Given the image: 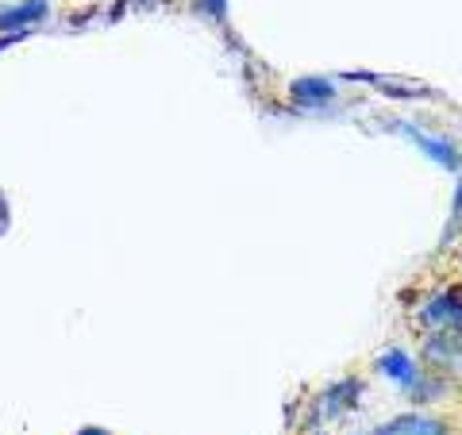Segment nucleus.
<instances>
[{
  "label": "nucleus",
  "instance_id": "nucleus-1",
  "mask_svg": "<svg viewBox=\"0 0 462 435\" xmlns=\"http://www.w3.org/2000/svg\"><path fill=\"white\" fill-rule=\"evenodd\" d=\"M412 328L420 336H431V331H462V285L443 282L431 293H424L412 309Z\"/></svg>",
  "mask_w": 462,
  "mask_h": 435
},
{
  "label": "nucleus",
  "instance_id": "nucleus-2",
  "mask_svg": "<svg viewBox=\"0 0 462 435\" xmlns=\"http://www.w3.org/2000/svg\"><path fill=\"white\" fill-rule=\"evenodd\" d=\"M389 132H397L401 139H409L436 170L451 173V178H458V173H462V147L455 143V135L431 132V127L420 124V120H393V124H389Z\"/></svg>",
  "mask_w": 462,
  "mask_h": 435
},
{
  "label": "nucleus",
  "instance_id": "nucleus-3",
  "mask_svg": "<svg viewBox=\"0 0 462 435\" xmlns=\"http://www.w3.org/2000/svg\"><path fill=\"white\" fill-rule=\"evenodd\" d=\"M358 435H458V420L439 409H404Z\"/></svg>",
  "mask_w": 462,
  "mask_h": 435
},
{
  "label": "nucleus",
  "instance_id": "nucleus-4",
  "mask_svg": "<svg viewBox=\"0 0 462 435\" xmlns=\"http://www.w3.org/2000/svg\"><path fill=\"white\" fill-rule=\"evenodd\" d=\"M363 389L366 382L358 378V374H346V378H336L320 389V397H316V424H331V420H343L358 412V404H363Z\"/></svg>",
  "mask_w": 462,
  "mask_h": 435
},
{
  "label": "nucleus",
  "instance_id": "nucleus-5",
  "mask_svg": "<svg viewBox=\"0 0 462 435\" xmlns=\"http://www.w3.org/2000/svg\"><path fill=\"white\" fill-rule=\"evenodd\" d=\"M420 362L462 389V331H431V336H420Z\"/></svg>",
  "mask_w": 462,
  "mask_h": 435
},
{
  "label": "nucleus",
  "instance_id": "nucleus-6",
  "mask_svg": "<svg viewBox=\"0 0 462 435\" xmlns=\"http://www.w3.org/2000/svg\"><path fill=\"white\" fill-rule=\"evenodd\" d=\"M420 370H424L420 355H412L409 347H401V343L385 347V351L374 358V374H378V378H385L389 385H397L401 393H404V389H409L416 378H420Z\"/></svg>",
  "mask_w": 462,
  "mask_h": 435
},
{
  "label": "nucleus",
  "instance_id": "nucleus-7",
  "mask_svg": "<svg viewBox=\"0 0 462 435\" xmlns=\"http://www.w3.org/2000/svg\"><path fill=\"white\" fill-rule=\"evenodd\" d=\"M289 100L305 112H324L339 100V89H336V78H324V74H305L289 85Z\"/></svg>",
  "mask_w": 462,
  "mask_h": 435
},
{
  "label": "nucleus",
  "instance_id": "nucleus-8",
  "mask_svg": "<svg viewBox=\"0 0 462 435\" xmlns=\"http://www.w3.org/2000/svg\"><path fill=\"white\" fill-rule=\"evenodd\" d=\"M451 397H458V385L451 378H443L436 370H420V378H416L409 389H404V401L412 404V409H439Z\"/></svg>",
  "mask_w": 462,
  "mask_h": 435
},
{
  "label": "nucleus",
  "instance_id": "nucleus-9",
  "mask_svg": "<svg viewBox=\"0 0 462 435\" xmlns=\"http://www.w3.org/2000/svg\"><path fill=\"white\" fill-rule=\"evenodd\" d=\"M358 81H370L374 89H382L389 100H436V93L424 89L420 81H397V78H382V74H358Z\"/></svg>",
  "mask_w": 462,
  "mask_h": 435
},
{
  "label": "nucleus",
  "instance_id": "nucleus-10",
  "mask_svg": "<svg viewBox=\"0 0 462 435\" xmlns=\"http://www.w3.org/2000/svg\"><path fill=\"white\" fill-rule=\"evenodd\" d=\"M462 236V173L451 185V212H447V227H443V239H439V251H455V243Z\"/></svg>",
  "mask_w": 462,
  "mask_h": 435
},
{
  "label": "nucleus",
  "instance_id": "nucleus-11",
  "mask_svg": "<svg viewBox=\"0 0 462 435\" xmlns=\"http://www.w3.org/2000/svg\"><path fill=\"white\" fill-rule=\"evenodd\" d=\"M42 8H47L42 0H27V8H16V12H8V16H0V23H5V27H12V23H27V20H35Z\"/></svg>",
  "mask_w": 462,
  "mask_h": 435
},
{
  "label": "nucleus",
  "instance_id": "nucleus-12",
  "mask_svg": "<svg viewBox=\"0 0 462 435\" xmlns=\"http://www.w3.org/2000/svg\"><path fill=\"white\" fill-rule=\"evenodd\" d=\"M208 12L212 16H224V0H208Z\"/></svg>",
  "mask_w": 462,
  "mask_h": 435
},
{
  "label": "nucleus",
  "instance_id": "nucleus-13",
  "mask_svg": "<svg viewBox=\"0 0 462 435\" xmlns=\"http://www.w3.org/2000/svg\"><path fill=\"white\" fill-rule=\"evenodd\" d=\"M78 435H105V431H97V428H85V431H78Z\"/></svg>",
  "mask_w": 462,
  "mask_h": 435
},
{
  "label": "nucleus",
  "instance_id": "nucleus-14",
  "mask_svg": "<svg viewBox=\"0 0 462 435\" xmlns=\"http://www.w3.org/2000/svg\"><path fill=\"white\" fill-rule=\"evenodd\" d=\"M455 282H458V285H462V255H458V278H455Z\"/></svg>",
  "mask_w": 462,
  "mask_h": 435
},
{
  "label": "nucleus",
  "instance_id": "nucleus-15",
  "mask_svg": "<svg viewBox=\"0 0 462 435\" xmlns=\"http://www.w3.org/2000/svg\"><path fill=\"white\" fill-rule=\"evenodd\" d=\"M458 435H462V424H458Z\"/></svg>",
  "mask_w": 462,
  "mask_h": 435
},
{
  "label": "nucleus",
  "instance_id": "nucleus-16",
  "mask_svg": "<svg viewBox=\"0 0 462 435\" xmlns=\"http://www.w3.org/2000/svg\"><path fill=\"white\" fill-rule=\"evenodd\" d=\"M312 435H320V431H312Z\"/></svg>",
  "mask_w": 462,
  "mask_h": 435
}]
</instances>
